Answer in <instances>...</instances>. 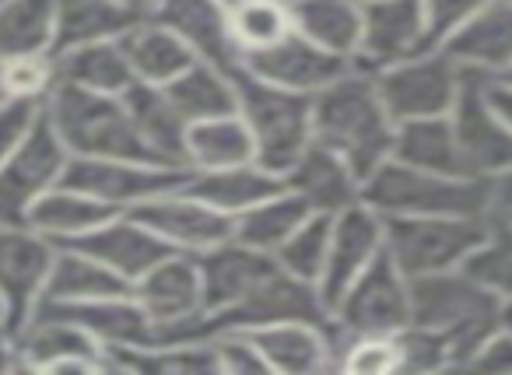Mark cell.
I'll use <instances>...</instances> for the list:
<instances>
[{
    "mask_svg": "<svg viewBox=\"0 0 512 375\" xmlns=\"http://www.w3.org/2000/svg\"><path fill=\"white\" fill-rule=\"evenodd\" d=\"M313 141L337 151L362 179L390 162L397 120L383 106L376 74L355 64L313 95Z\"/></svg>",
    "mask_w": 512,
    "mask_h": 375,
    "instance_id": "obj_1",
    "label": "cell"
},
{
    "mask_svg": "<svg viewBox=\"0 0 512 375\" xmlns=\"http://www.w3.org/2000/svg\"><path fill=\"white\" fill-rule=\"evenodd\" d=\"M502 305L505 298L463 267L411 281V323L446 340L453 368H467L477 347L502 326Z\"/></svg>",
    "mask_w": 512,
    "mask_h": 375,
    "instance_id": "obj_2",
    "label": "cell"
},
{
    "mask_svg": "<svg viewBox=\"0 0 512 375\" xmlns=\"http://www.w3.org/2000/svg\"><path fill=\"white\" fill-rule=\"evenodd\" d=\"M43 116L57 130L71 158H151L137 137L123 95L53 85V92L43 102Z\"/></svg>",
    "mask_w": 512,
    "mask_h": 375,
    "instance_id": "obj_3",
    "label": "cell"
},
{
    "mask_svg": "<svg viewBox=\"0 0 512 375\" xmlns=\"http://www.w3.org/2000/svg\"><path fill=\"white\" fill-rule=\"evenodd\" d=\"M362 200L383 218H418V214H484L488 218V179L439 176L411 165L383 162L362 186Z\"/></svg>",
    "mask_w": 512,
    "mask_h": 375,
    "instance_id": "obj_4",
    "label": "cell"
},
{
    "mask_svg": "<svg viewBox=\"0 0 512 375\" xmlns=\"http://www.w3.org/2000/svg\"><path fill=\"white\" fill-rule=\"evenodd\" d=\"M235 88L239 116L253 134L256 162L285 179L295 158L313 144V99L267 85L242 67H235Z\"/></svg>",
    "mask_w": 512,
    "mask_h": 375,
    "instance_id": "obj_5",
    "label": "cell"
},
{
    "mask_svg": "<svg viewBox=\"0 0 512 375\" xmlns=\"http://www.w3.org/2000/svg\"><path fill=\"white\" fill-rule=\"evenodd\" d=\"M386 253L407 277H428L456 270L488 239L491 221L484 214H418V218H383Z\"/></svg>",
    "mask_w": 512,
    "mask_h": 375,
    "instance_id": "obj_6",
    "label": "cell"
},
{
    "mask_svg": "<svg viewBox=\"0 0 512 375\" xmlns=\"http://www.w3.org/2000/svg\"><path fill=\"white\" fill-rule=\"evenodd\" d=\"M460 85L463 67L439 46L376 71V88L383 95V106L390 109L397 123L449 116L456 106V95H460Z\"/></svg>",
    "mask_w": 512,
    "mask_h": 375,
    "instance_id": "obj_7",
    "label": "cell"
},
{
    "mask_svg": "<svg viewBox=\"0 0 512 375\" xmlns=\"http://www.w3.org/2000/svg\"><path fill=\"white\" fill-rule=\"evenodd\" d=\"M134 298L155 323V340L204 337V284L197 256L169 253L134 281Z\"/></svg>",
    "mask_w": 512,
    "mask_h": 375,
    "instance_id": "obj_8",
    "label": "cell"
},
{
    "mask_svg": "<svg viewBox=\"0 0 512 375\" xmlns=\"http://www.w3.org/2000/svg\"><path fill=\"white\" fill-rule=\"evenodd\" d=\"M341 337L358 333H400L411 326V277L383 249L330 309Z\"/></svg>",
    "mask_w": 512,
    "mask_h": 375,
    "instance_id": "obj_9",
    "label": "cell"
},
{
    "mask_svg": "<svg viewBox=\"0 0 512 375\" xmlns=\"http://www.w3.org/2000/svg\"><path fill=\"white\" fill-rule=\"evenodd\" d=\"M186 179H190L186 165L151 162V158H71L60 183L78 186L116 211H134L144 200L179 190Z\"/></svg>",
    "mask_w": 512,
    "mask_h": 375,
    "instance_id": "obj_10",
    "label": "cell"
},
{
    "mask_svg": "<svg viewBox=\"0 0 512 375\" xmlns=\"http://www.w3.org/2000/svg\"><path fill=\"white\" fill-rule=\"evenodd\" d=\"M67 162L71 151L43 116L39 127L0 162V225H29L32 207L64 179Z\"/></svg>",
    "mask_w": 512,
    "mask_h": 375,
    "instance_id": "obj_11",
    "label": "cell"
},
{
    "mask_svg": "<svg viewBox=\"0 0 512 375\" xmlns=\"http://www.w3.org/2000/svg\"><path fill=\"white\" fill-rule=\"evenodd\" d=\"M60 242L29 225H0V309L11 326H25L46 295Z\"/></svg>",
    "mask_w": 512,
    "mask_h": 375,
    "instance_id": "obj_12",
    "label": "cell"
},
{
    "mask_svg": "<svg viewBox=\"0 0 512 375\" xmlns=\"http://www.w3.org/2000/svg\"><path fill=\"white\" fill-rule=\"evenodd\" d=\"M22 372H116L113 354L74 319L39 305L36 316L18 326Z\"/></svg>",
    "mask_w": 512,
    "mask_h": 375,
    "instance_id": "obj_13",
    "label": "cell"
},
{
    "mask_svg": "<svg viewBox=\"0 0 512 375\" xmlns=\"http://www.w3.org/2000/svg\"><path fill=\"white\" fill-rule=\"evenodd\" d=\"M453 127L460 137L470 176L491 179L512 169V127L488 95V74L463 71V85L453 106Z\"/></svg>",
    "mask_w": 512,
    "mask_h": 375,
    "instance_id": "obj_14",
    "label": "cell"
},
{
    "mask_svg": "<svg viewBox=\"0 0 512 375\" xmlns=\"http://www.w3.org/2000/svg\"><path fill=\"white\" fill-rule=\"evenodd\" d=\"M285 319H313V323H330V309L323 302L320 288L302 277L288 274L278 260L264 274V281L256 284L232 312L218 319H207L204 337L218 330H256L267 323H285Z\"/></svg>",
    "mask_w": 512,
    "mask_h": 375,
    "instance_id": "obj_15",
    "label": "cell"
},
{
    "mask_svg": "<svg viewBox=\"0 0 512 375\" xmlns=\"http://www.w3.org/2000/svg\"><path fill=\"white\" fill-rule=\"evenodd\" d=\"M435 50L428 32L425 0H372L362 4V43L355 64L365 71H383L400 60Z\"/></svg>",
    "mask_w": 512,
    "mask_h": 375,
    "instance_id": "obj_16",
    "label": "cell"
},
{
    "mask_svg": "<svg viewBox=\"0 0 512 375\" xmlns=\"http://www.w3.org/2000/svg\"><path fill=\"white\" fill-rule=\"evenodd\" d=\"M130 214H137L172 253L186 256H200L235 235V218L221 214L207 200L193 197L186 186L162 193L155 200H144Z\"/></svg>",
    "mask_w": 512,
    "mask_h": 375,
    "instance_id": "obj_17",
    "label": "cell"
},
{
    "mask_svg": "<svg viewBox=\"0 0 512 375\" xmlns=\"http://www.w3.org/2000/svg\"><path fill=\"white\" fill-rule=\"evenodd\" d=\"M239 67L253 78L267 81L274 88H285L295 95H309L323 92L327 85H334L348 67H355V60H344L337 53L316 46L313 39L292 32L288 39H281L278 46L264 53H253V57L239 60Z\"/></svg>",
    "mask_w": 512,
    "mask_h": 375,
    "instance_id": "obj_18",
    "label": "cell"
},
{
    "mask_svg": "<svg viewBox=\"0 0 512 375\" xmlns=\"http://www.w3.org/2000/svg\"><path fill=\"white\" fill-rule=\"evenodd\" d=\"M386 249V221L376 207L362 204L348 207L334 218V232H330V253L327 267L320 277V295L327 302V309H334V302L351 288L358 274L369 267L372 260H379Z\"/></svg>",
    "mask_w": 512,
    "mask_h": 375,
    "instance_id": "obj_19",
    "label": "cell"
},
{
    "mask_svg": "<svg viewBox=\"0 0 512 375\" xmlns=\"http://www.w3.org/2000/svg\"><path fill=\"white\" fill-rule=\"evenodd\" d=\"M260 354L267 358L271 372L281 375H316L334 372L337 365V333L334 319L330 323H313V319H285V323H267L246 330Z\"/></svg>",
    "mask_w": 512,
    "mask_h": 375,
    "instance_id": "obj_20",
    "label": "cell"
},
{
    "mask_svg": "<svg viewBox=\"0 0 512 375\" xmlns=\"http://www.w3.org/2000/svg\"><path fill=\"white\" fill-rule=\"evenodd\" d=\"M64 246H74V249H81V253L95 256V260L106 263L113 274H120L123 281H130V284L172 253V249L130 211L113 214V218L102 221L99 228H92V232H85L74 242H64Z\"/></svg>",
    "mask_w": 512,
    "mask_h": 375,
    "instance_id": "obj_21",
    "label": "cell"
},
{
    "mask_svg": "<svg viewBox=\"0 0 512 375\" xmlns=\"http://www.w3.org/2000/svg\"><path fill=\"white\" fill-rule=\"evenodd\" d=\"M285 186L313 214H330V218H337V214L348 211V207L362 204L365 179L358 176L337 151L313 141L295 158L292 169L285 172Z\"/></svg>",
    "mask_w": 512,
    "mask_h": 375,
    "instance_id": "obj_22",
    "label": "cell"
},
{
    "mask_svg": "<svg viewBox=\"0 0 512 375\" xmlns=\"http://www.w3.org/2000/svg\"><path fill=\"white\" fill-rule=\"evenodd\" d=\"M197 263H200V284H204V326H207V319H218L225 312H232L256 284L264 281V274L274 267V256L256 253V249L242 246L239 239H228L221 246L200 253Z\"/></svg>",
    "mask_w": 512,
    "mask_h": 375,
    "instance_id": "obj_23",
    "label": "cell"
},
{
    "mask_svg": "<svg viewBox=\"0 0 512 375\" xmlns=\"http://www.w3.org/2000/svg\"><path fill=\"white\" fill-rule=\"evenodd\" d=\"M446 50L463 71H477L498 78L512 67V0H491L474 18L460 25L446 43Z\"/></svg>",
    "mask_w": 512,
    "mask_h": 375,
    "instance_id": "obj_24",
    "label": "cell"
},
{
    "mask_svg": "<svg viewBox=\"0 0 512 375\" xmlns=\"http://www.w3.org/2000/svg\"><path fill=\"white\" fill-rule=\"evenodd\" d=\"M43 309H53L60 316L74 319L81 330H88L109 354L127 351V347L155 344V323L148 312L137 305L134 291L113 298H92V302H43Z\"/></svg>",
    "mask_w": 512,
    "mask_h": 375,
    "instance_id": "obj_25",
    "label": "cell"
},
{
    "mask_svg": "<svg viewBox=\"0 0 512 375\" xmlns=\"http://www.w3.org/2000/svg\"><path fill=\"white\" fill-rule=\"evenodd\" d=\"M151 18L186 39L190 50L207 64H218L225 71L239 67V53L228 32V8L218 0H158Z\"/></svg>",
    "mask_w": 512,
    "mask_h": 375,
    "instance_id": "obj_26",
    "label": "cell"
},
{
    "mask_svg": "<svg viewBox=\"0 0 512 375\" xmlns=\"http://www.w3.org/2000/svg\"><path fill=\"white\" fill-rule=\"evenodd\" d=\"M53 60H57V85H74L85 92L123 95L137 81L120 36L64 46L53 53Z\"/></svg>",
    "mask_w": 512,
    "mask_h": 375,
    "instance_id": "obj_27",
    "label": "cell"
},
{
    "mask_svg": "<svg viewBox=\"0 0 512 375\" xmlns=\"http://www.w3.org/2000/svg\"><path fill=\"white\" fill-rule=\"evenodd\" d=\"M123 102H127V113H130V120H134V130L144 148H148V155L158 158V162L186 165L183 151H186V127H190V123L172 106L169 92L158 85L134 81V85L123 92Z\"/></svg>",
    "mask_w": 512,
    "mask_h": 375,
    "instance_id": "obj_28",
    "label": "cell"
},
{
    "mask_svg": "<svg viewBox=\"0 0 512 375\" xmlns=\"http://www.w3.org/2000/svg\"><path fill=\"white\" fill-rule=\"evenodd\" d=\"M123 50H127L130 71H134L137 81L144 85H172L186 67L197 64V53L190 50L186 39H179L172 29H165L162 22L155 18H144V22L130 25L127 32L120 36Z\"/></svg>",
    "mask_w": 512,
    "mask_h": 375,
    "instance_id": "obj_29",
    "label": "cell"
},
{
    "mask_svg": "<svg viewBox=\"0 0 512 375\" xmlns=\"http://www.w3.org/2000/svg\"><path fill=\"white\" fill-rule=\"evenodd\" d=\"M186 190L193 197L207 200L211 207H218L228 218H239L249 207H256L260 200L274 197L278 190H285V179L278 172L264 169L260 162L232 165V169H211V172H190Z\"/></svg>",
    "mask_w": 512,
    "mask_h": 375,
    "instance_id": "obj_30",
    "label": "cell"
},
{
    "mask_svg": "<svg viewBox=\"0 0 512 375\" xmlns=\"http://www.w3.org/2000/svg\"><path fill=\"white\" fill-rule=\"evenodd\" d=\"M393 158L411 165V169L439 172V176H470L460 151V137H456L453 127V116L397 123Z\"/></svg>",
    "mask_w": 512,
    "mask_h": 375,
    "instance_id": "obj_31",
    "label": "cell"
},
{
    "mask_svg": "<svg viewBox=\"0 0 512 375\" xmlns=\"http://www.w3.org/2000/svg\"><path fill=\"white\" fill-rule=\"evenodd\" d=\"M183 162L190 172H211V169H232V165L256 162L253 134L239 113L214 116L186 127V151Z\"/></svg>",
    "mask_w": 512,
    "mask_h": 375,
    "instance_id": "obj_32",
    "label": "cell"
},
{
    "mask_svg": "<svg viewBox=\"0 0 512 375\" xmlns=\"http://www.w3.org/2000/svg\"><path fill=\"white\" fill-rule=\"evenodd\" d=\"M113 214H120L116 207H109L106 200L92 197V193L78 190V186L57 183L29 214V228L50 235L53 242H74L85 232L99 228L102 221H109Z\"/></svg>",
    "mask_w": 512,
    "mask_h": 375,
    "instance_id": "obj_33",
    "label": "cell"
},
{
    "mask_svg": "<svg viewBox=\"0 0 512 375\" xmlns=\"http://www.w3.org/2000/svg\"><path fill=\"white\" fill-rule=\"evenodd\" d=\"M172 106L179 109L186 123L214 120V116L239 113V88H235V71H225L218 64L197 60L186 67L172 85H165Z\"/></svg>",
    "mask_w": 512,
    "mask_h": 375,
    "instance_id": "obj_34",
    "label": "cell"
},
{
    "mask_svg": "<svg viewBox=\"0 0 512 375\" xmlns=\"http://www.w3.org/2000/svg\"><path fill=\"white\" fill-rule=\"evenodd\" d=\"M295 32L313 39L316 46L355 60L362 43V4L358 0H292Z\"/></svg>",
    "mask_w": 512,
    "mask_h": 375,
    "instance_id": "obj_35",
    "label": "cell"
},
{
    "mask_svg": "<svg viewBox=\"0 0 512 375\" xmlns=\"http://www.w3.org/2000/svg\"><path fill=\"white\" fill-rule=\"evenodd\" d=\"M60 0H0V60L57 53Z\"/></svg>",
    "mask_w": 512,
    "mask_h": 375,
    "instance_id": "obj_36",
    "label": "cell"
},
{
    "mask_svg": "<svg viewBox=\"0 0 512 375\" xmlns=\"http://www.w3.org/2000/svg\"><path fill=\"white\" fill-rule=\"evenodd\" d=\"M130 291H134V284L123 281L120 274H113L106 263H99L95 256L81 253L74 246H60L50 270V281H46L43 302H92V298L130 295Z\"/></svg>",
    "mask_w": 512,
    "mask_h": 375,
    "instance_id": "obj_37",
    "label": "cell"
},
{
    "mask_svg": "<svg viewBox=\"0 0 512 375\" xmlns=\"http://www.w3.org/2000/svg\"><path fill=\"white\" fill-rule=\"evenodd\" d=\"M113 365L116 372L148 375H221L211 337L155 340L144 347H127V351H113Z\"/></svg>",
    "mask_w": 512,
    "mask_h": 375,
    "instance_id": "obj_38",
    "label": "cell"
},
{
    "mask_svg": "<svg viewBox=\"0 0 512 375\" xmlns=\"http://www.w3.org/2000/svg\"><path fill=\"white\" fill-rule=\"evenodd\" d=\"M309 214L313 211H309V207L285 186V190H278L274 197L260 200V204L249 207L246 214H239V218H235L232 239H239L242 246L256 249V253L274 256L281 246H285L288 235H292Z\"/></svg>",
    "mask_w": 512,
    "mask_h": 375,
    "instance_id": "obj_39",
    "label": "cell"
},
{
    "mask_svg": "<svg viewBox=\"0 0 512 375\" xmlns=\"http://www.w3.org/2000/svg\"><path fill=\"white\" fill-rule=\"evenodd\" d=\"M228 32L239 60H246L292 36V8L285 0H239L235 8H228Z\"/></svg>",
    "mask_w": 512,
    "mask_h": 375,
    "instance_id": "obj_40",
    "label": "cell"
},
{
    "mask_svg": "<svg viewBox=\"0 0 512 375\" xmlns=\"http://www.w3.org/2000/svg\"><path fill=\"white\" fill-rule=\"evenodd\" d=\"M330 232H334V218H330V214H309V218L288 235L285 246L274 253V260H278L288 274L302 277V281L320 288V277H323L327 253H330Z\"/></svg>",
    "mask_w": 512,
    "mask_h": 375,
    "instance_id": "obj_41",
    "label": "cell"
},
{
    "mask_svg": "<svg viewBox=\"0 0 512 375\" xmlns=\"http://www.w3.org/2000/svg\"><path fill=\"white\" fill-rule=\"evenodd\" d=\"M130 22L120 15L113 0H60V39L57 50L88 39H113L123 36Z\"/></svg>",
    "mask_w": 512,
    "mask_h": 375,
    "instance_id": "obj_42",
    "label": "cell"
},
{
    "mask_svg": "<svg viewBox=\"0 0 512 375\" xmlns=\"http://www.w3.org/2000/svg\"><path fill=\"white\" fill-rule=\"evenodd\" d=\"M334 372H355V375L400 372L397 333H358V337H341Z\"/></svg>",
    "mask_w": 512,
    "mask_h": 375,
    "instance_id": "obj_43",
    "label": "cell"
},
{
    "mask_svg": "<svg viewBox=\"0 0 512 375\" xmlns=\"http://www.w3.org/2000/svg\"><path fill=\"white\" fill-rule=\"evenodd\" d=\"M463 270L498 298H512V228L491 225L488 239L467 256Z\"/></svg>",
    "mask_w": 512,
    "mask_h": 375,
    "instance_id": "obj_44",
    "label": "cell"
},
{
    "mask_svg": "<svg viewBox=\"0 0 512 375\" xmlns=\"http://www.w3.org/2000/svg\"><path fill=\"white\" fill-rule=\"evenodd\" d=\"M4 88L11 99H36L46 102V95L57 85V60L53 53H32V57H4L0 60Z\"/></svg>",
    "mask_w": 512,
    "mask_h": 375,
    "instance_id": "obj_45",
    "label": "cell"
},
{
    "mask_svg": "<svg viewBox=\"0 0 512 375\" xmlns=\"http://www.w3.org/2000/svg\"><path fill=\"white\" fill-rule=\"evenodd\" d=\"M211 344L221 375H271V365L246 330H218L211 333Z\"/></svg>",
    "mask_w": 512,
    "mask_h": 375,
    "instance_id": "obj_46",
    "label": "cell"
},
{
    "mask_svg": "<svg viewBox=\"0 0 512 375\" xmlns=\"http://www.w3.org/2000/svg\"><path fill=\"white\" fill-rule=\"evenodd\" d=\"M39 120H43V102H36V99L0 102V162L39 127Z\"/></svg>",
    "mask_w": 512,
    "mask_h": 375,
    "instance_id": "obj_47",
    "label": "cell"
},
{
    "mask_svg": "<svg viewBox=\"0 0 512 375\" xmlns=\"http://www.w3.org/2000/svg\"><path fill=\"white\" fill-rule=\"evenodd\" d=\"M491 0H425V15H428V32H432V43L442 46L446 36H453L467 18H474L481 8H488Z\"/></svg>",
    "mask_w": 512,
    "mask_h": 375,
    "instance_id": "obj_48",
    "label": "cell"
},
{
    "mask_svg": "<svg viewBox=\"0 0 512 375\" xmlns=\"http://www.w3.org/2000/svg\"><path fill=\"white\" fill-rule=\"evenodd\" d=\"M467 368H477V372H505L512 375V330L509 326H498L481 347L470 358Z\"/></svg>",
    "mask_w": 512,
    "mask_h": 375,
    "instance_id": "obj_49",
    "label": "cell"
},
{
    "mask_svg": "<svg viewBox=\"0 0 512 375\" xmlns=\"http://www.w3.org/2000/svg\"><path fill=\"white\" fill-rule=\"evenodd\" d=\"M488 221L495 228H512V169L488 179Z\"/></svg>",
    "mask_w": 512,
    "mask_h": 375,
    "instance_id": "obj_50",
    "label": "cell"
},
{
    "mask_svg": "<svg viewBox=\"0 0 512 375\" xmlns=\"http://www.w3.org/2000/svg\"><path fill=\"white\" fill-rule=\"evenodd\" d=\"M22 372V354H18V330L0 316V375Z\"/></svg>",
    "mask_w": 512,
    "mask_h": 375,
    "instance_id": "obj_51",
    "label": "cell"
},
{
    "mask_svg": "<svg viewBox=\"0 0 512 375\" xmlns=\"http://www.w3.org/2000/svg\"><path fill=\"white\" fill-rule=\"evenodd\" d=\"M488 95L498 113L505 116V123L512 127V85H505V81H498V78H488Z\"/></svg>",
    "mask_w": 512,
    "mask_h": 375,
    "instance_id": "obj_52",
    "label": "cell"
},
{
    "mask_svg": "<svg viewBox=\"0 0 512 375\" xmlns=\"http://www.w3.org/2000/svg\"><path fill=\"white\" fill-rule=\"evenodd\" d=\"M502 326L512 330V298H505V305H502Z\"/></svg>",
    "mask_w": 512,
    "mask_h": 375,
    "instance_id": "obj_53",
    "label": "cell"
},
{
    "mask_svg": "<svg viewBox=\"0 0 512 375\" xmlns=\"http://www.w3.org/2000/svg\"><path fill=\"white\" fill-rule=\"evenodd\" d=\"M4 99H11V95H8V88H4V74H0V102Z\"/></svg>",
    "mask_w": 512,
    "mask_h": 375,
    "instance_id": "obj_54",
    "label": "cell"
},
{
    "mask_svg": "<svg viewBox=\"0 0 512 375\" xmlns=\"http://www.w3.org/2000/svg\"><path fill=\"white\" fill-rule=\"evenodd\" d=\"M498 81H505V85H512V67L505 74H498Z\"/></svg>",
    "mask_w": 512,
    "mask_h": 375,
    "instance_id": "obj_55",
    "label": "cell"
},
{
    "mask_svg": "<svg viewBox=\"0 0 512 375\" xmlns=\"http://www.w3.org/2000/svg\"><path fill=\"white\" fill-rule=\"evenodd\" d=\"M218 4H225V8H235V4H239V0H218Z\"/></svg>",
    "mask_w": 512,
    "mask_h": 375,
    "instance_id": "obj_56",
    "label": "cell"
},
{
    "mask_svg": "<svg viewBox=\"0 0 512 375\" xmlns=\"http://www.w3.org/2000/svg\"><path fill=\"white\" fill-rule=\"evenodd\" d=\"M358 4H372V0H358Z\"/></svg>",
    "mask_w": 512,
    "mask_h": 375,
    "instance_id": "obj_57",
    "label": "cell"
},
{
    "mask_svg": "<svg viewBox=\"0 0 512 375\" xmlns=\"http://www.w3.org/2000/svg\"><path fill=\"white\" fill-rule=\"evenodd\" d=\"M0 316H4V309H0Z\"/></svg>",
    "mask_w": 512,
    "mask_h": 375,
    "instance_id": "obj_58",
    "label": "cell"
},
{
    "mask_svg": "<svg viewBox=\"0 0 512 375\" xmlns=\"http://www.w3.org/2000/svg\"><path fill=\"white\" fill-rule=\"evenodd\" d=\"M285 4H292V0H285Z\"/></svg>",
    "mask_w": 512,
    "mask_h": 375,
    "instance_id": "obj_59",
    "label": "cell"
}]
</instances>
